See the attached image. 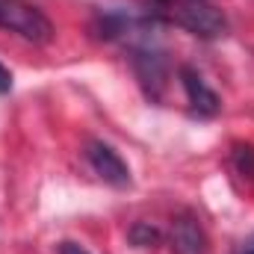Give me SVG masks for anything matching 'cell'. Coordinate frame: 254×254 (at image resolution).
Masks as SVG:
<instances>
[{
    "instance_id": "6da1fadb",
    "label": "cell",
    "mask_w": 254,
    "mask_h": 254,
    "mask_svg": "<svg viewBox=\"0 0 254 254\" xmlns=\"http://www.w3.org/2000/svg\"><path fill=\"white\" fill-rule=\"evenodd\" d=\"M154 18H166L198 39H219L228 33V18L207 0H154Z\"/></svg>"
},
{
    "instance_id": "3957f363",
    "label": "cell",
    "mask_w": 254,
    "mask_h": 254,
    "mask_svg": "<svg viewBox=\"0 0 254 254\" xmlns=\"http://www.w3.org/2000/svg\"><path fill=\"white\" fill-rule=\"evenodd\" d=\"M86 157H89V166L95 169V175L104 184L119 187V190L130 187V169H127V163L122 160V154L113 145H107V142H89Z\"/></svg>"
},
{
    "instance_id": "5b68a950",
    "label": "cell",
    "mask_w": 254,
    "mask_h": 254,
    "mask_svg": "<svg viewBox=\"0 0 254 254\" xmlns=\"http://www.w3.org/2000/svg\"><path fill=\"white\" fill-rule=\"evenodd\" d=\"M172 249L175 254H207V234L192 213H181L172 222Z\"/></svg>"
},
{
    "instance_id": "277c9868",
    "label": "cell",
    "mask_w": 254,
    "mask_h": 254,
    "mask_svg": "<svg viewBox=\"0 0 254 254\" xmlns=\"http://www.w3.org/2000/svg\"><path fill=\"white\" fill-rule=\"evenodd\" d=\"M181 83H184V92H187V101H190L192 113L195 116H201V119H210V116H216L219 113V95L201 80V74L190 68V65H184L181 68Z\"/></svg>"
},
{
    "instance_id": "7a4b0ae2",
    "label": "cell",
    "mask_w": 254,
    "mask_h": 254,
    "mask_svg": "<svg viewBox=\"0 0 254 254\" xmlns=\"http://www.w3.org/2000/svg\"><path fill=\"white\" fill-rule=\"evenodd\" d=\"M0 30H9L33 45H48L54 39L51 18L27 0H0Z\"/></svg>"
},
{
    "instance_id": "9c48e42d",
    "label": "cell",
    "mask_w": 254,
    "mask_h": 254,
    "mask_svg": "<svg viewBox=\"0 0 254 254\" xmlns=\"http://www.w3.org/2000/svg\"><path fill=\"white\" fill-rule=\"evenodd\" d=\"M9 89H12V74H9V71L0 65V95H6Z\"/></svg>"
},
{
    "instance_id": "52a82bcc",
    "label": "cell",
    "mask_w": 254,
    "mask_h": 254,
    "mask_svg": "<svg viewBox=\"0 0 254 254\" xmlns=\"http://www.w3.org/2000/svg\"><path fill=\"white\" fill-rule=\"evenodd\" d=\"M234 166L243 178L254 181V145H234Z\"/></svg>"
},
{
    "instance_id": "ba28073f",
    "label": "cell",
    "mask_w": 254,
    "mask_h": 254,
    "mask_svg": "<svg viewBox=\"0 0 254 254\" xmlns=\"http://www.w3.org/2000/svg\"><path fill=\"white\" fill-rule=\"evenodd\" d=\"M57 254H89L80 243H71V240H63L60 246H57Z\"/></svg>"
},
{
    "instance_id": "8992f818",
    "label": "cell",
    "mask_w": 254,
    "mask_h": 254,
    "mask_svg": "<svg viewBox=\"0 0 254 254\" xmlns=\"http://www.w3.org/2000/svg\"><path fill=\"white\" fill-rule=\"evenodd\" d=\"M130 240H133V246L148 249V246H157L163 237H160V231H157V228H151L148 222H136V225L130 228Z\"/></svg>"
},
{
    "instance_id": "30bf717a",
    "label": "cell",
    "mask_w": 254,
    "mask_h": 254,
    "mask_svg": "<svg viewBox=\"0 0 254 254\" xmlns=\"http://www.w3.org/2000/svg\"><path fill=\"white\" fill-rule=\"evenodd\" d=\"M246 254H254V246H252V249H249V252H246Z\"/></svg>"
}]
</instances>
